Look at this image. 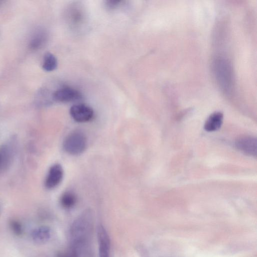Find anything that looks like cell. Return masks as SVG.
Instances as JSON below:
<instances>
[{
  "label": "cell",
  "instance_id": "9c48e42d",
  "mask_svg": "<svg viewBox=\"0 0 257 257\" xmlns=\"http://www.w3.org/2000/svg\"><path fill=\"white\" fill-rule=\"evenodd\" d=\"M47 34L43 30H39L32 36L29 43V47L33 50H37L42 48L46 43Z\"/></svg>",
  "mask_w": 257,
  "mask_h": 257
},
{
  "label": "cell",
  "instance_id": "7a4b0ae2",
  "mask_svg": "<svg viewBox=\"0 0 257 257\" xmlns=\"http://www.w3.org/2000/svg\"><path fill=\"white\" fill-rule=\"evenodd\" d=\"M54 100L59 102H69L80 100L82 98L81 92L73 88L64 86L56 90L53 94Z\"/></svg>",
  "mask_w": 257,
  "mask_h": 257
},
{
  "label": "cell",
  "instance_id": "7c38bea8",
  "mask_svg": "<svg viewBox=\"0 0 257 257\" xmlns=\"http://www.w3.org/2000/svg\"><path fill=\"white\" fill-rule=\"evenodd\" d=\"M58 66V61L56 57L50 52L46 53L44 56L42 68L47 72L53 71Z\"/></svg>",
  "mask_w": 257,
  "mask_h": 257
},
{
  "label": "cell",
  "instance_id": "3957f363",
  "mask_svg": "<svg viewBox=\"0 0 257 257\" xmlns=\"http://www.w3.org/2000/svg\"><path fill=\"white\" fill-rule=\"evenodd\" d=\"M70 114L75 121L85 122L90 121L93 118L94 112L93 109L87 105L77 104L71 107Z\"/></svg>",
  "mask_w": 257,
  "mask_h": 257
},
{
  "label": "cell",
  "instance_id": "5b68a950",
  "mask_svg": "<svg viewBox=\"0 0 257 257\" xmlns=\"http://www.w3.org/2000/svg\"><path fill=\"white\" fill-rule=\"evenodd\" d=\"M63 169L59 164L53 165L49 169L47 174L45 186L48 189L56 187L61 182L63 177Z\"/></svg>",
  "mask_w": 257,
  "mask_h": 257
},
{
  "label": "cell",
  "instance_id": "8fae6325",
  "mask_svg": "<svg viewBox=\"0 0 257 257\" xmlns=\"http://www.w3.org/2000/svg\"><path fill=\"white\" fill-rule=\"evenodd\" d=\"M77 197L75 193L70 191H67L63 193L60 198V203L65 209H70L76 204Z\"/></svg>",
  "mask_w": 257,
  "mask_h": 257
},
{
  "label": "cell",
  "instance_id": "6da1fadb",
  "mask_svg": "<svg viewBox=\"0 0 257 257\" xmlns=\"http://www.w3.org/2000/svg\"><path fill=\"white\" fill-rule=\"evenodd\" d=\"M87 144V139L83 133L76 131L66 136L63 143V148L68 154L78 155L85 150Z\"/></svg>",
  "mask_w": 257,
  "mask_h": 257
},
{
  "label": "cell",
  "instance_id": "277c9868",
  "mask_svg": "<svg viewBox=\"0 0 257 257\" xmlns=\"http://www.w3.org/2000/svg\"><path fill=\"white\" fill-rule=\"evenodd\" d=\"M236 149L243 154L252 157L257 154V140L252 136L241 137L235 142Z\"/></svg>",
  "mask_w": 257,
  "mask_h": 257
},
{
  "label": "cell",
  "instance_id": "52a82bcc",
  "mask_svg": "<svg viewBox=\"0 0 257 257\" xmlns=\"http://www.w3.org/2000/svg\"><path fill=\"white\" fill-rule=\"evenodd\" d=\"M97 237L99 242V257H110V239L102 226H99L98 228Z\"/></svg>",
  "mask_w": 257,
  "mask_h": 257
},
{
  "label": "cell",
  "instance_id": "5bb4252c",
  "mask_svg": "<svg viewBox=\"0 0 257 257\" xmlns=\"http://www.w3.org/2000/svg\"><path fill=\"white\" fill-rule=\"evenodd\" d=\"M12 229L16 233L20 234L21 233L22 228L20 224L16 221L12 222L11 223Z\"/></svg>",
  "mask_w": 257,
  "mask_h": 257
},
{
  "label": "cell",
  "instance_id": "4fadbf2b",
  "mask_svg": "<svg viewBox=\"0 0 257 257\" xmlns=\"http://www.w3.org/2000/svg\"><path fill=\"white\" fill-rule=\"evenodd\" d=\"M121 1L117 0H108L105 2V6L106 8L109 10H113L119 6Z\"/></svg>",
  "mask_w": 257,
  "mask_h": 257
},
{
  "label": "cell",
  "instance_id": "ba28073f",
  "mask_svg": "<svg viewBox=\"0 0 257 257\" xmlns=\"http://www.w3.org/2000/svg\"><path fill=\"white\" fill-rule=\"evenodd\" d=\"M223 115L222 113L216 111L210 114L206 119L204 125V130L208 132L218 130L223 123Z\"/></svg>",
  "mask_w": 257,
  "mask_h": 257
},
{
  "label": "cell",
  "instance_id": "30bf717a",
  "mask_svg": "<svg viewBox=\"0 0 257 257\" xmlns=\"http://www.w3.org/2000/svg\"><path fill=\"white\" fill-rule=\"evenodd\" d=\"M32 236L35 241L38 243H44L50 238L51 230L48 227H40L34 231Z\"/></svg>",
  "mask_w": 257,
  "mask_h": 257
},
{
  "label": "cell",
  "instance_id": "8992f818",
  "mask_svg": "<svg viewBox=\"0 0 257 257\" xmlns=\"http://www.w3.org/2000/svg\"><path fill=\"white\" fill-rule=\"evenodd\" d=\"M14 154V148L11 145L4 144L0 146V174L10 167Z\"/></svg>",
  "mask_w": 257,
  "mask_h": 257
}]
</instances>
